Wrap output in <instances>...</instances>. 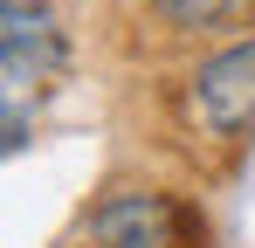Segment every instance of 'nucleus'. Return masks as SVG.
I'll return each instance as SVG.
<instances>
[{"label":"nucleus","mask_w":255,"mask_h":248,"mask_svg":"<svg viewBox=\"0 0 255 248\" xmlns=\"http://www.w3.org/2000/svg\"><path fill=\"white\" fill-rule=\"evenodd\" d=\"M90 242L97 248H207V228L179 193H111L90 207Z\"/></svg>","instance_id":"obj_1"},{"label":"nucleus","mask_w":255,"mask_h":248,"mask_svg":"<svg viewBox=\"0 0 255 248\" xmlns=\"http://www.w3.org/2000/svg\"><path fill=\"white\" fill-rule=\"evenodd\" d=\"M193 118L207 124L214 138H242L255 131V35L214 48L193 69Z\"/></svg>","instance_id":"obj_2"},{"label":"nucleus","mask_w":255,"mask_h":248,"mask_svg":"<svg viewBox=\"0 0 255 248\" xmlns=\"http://www.w3.org/2000/svg\"><path fill=\"white\" fill-rule=\"evenodd\" d=\"M69 69V35L42 0H0V76L42 90Z\"/></svg>","instance_id":"obj_3"},{"label":"nucleus","mask_w":255,"mask_h":248,"mask_svg":"<svg viewBox=\"0 0 255 248\" xmlns=\"http://www.w3.org/2000/svg\"><path fill=\"white\" fill-rule=\"evenodd\" d=\"M145 7L179 35H214V28H235L255 14V0H145Z\"/></svg>","instance_id":"obj_4"},{"label":"nucleus","mask_w":255,"mask_h":248,"mask_svg":"<svg viewBox=\"0 0 255 248\" xmlns=\"http://www.w3.org/2000/svg\"><path fill=\"white\" fill-rule=\"evenodd\" d=\"M28 83H14V76H0V159H14L28 138H35V111H28Z\"/></svg>","instance_id":"obj_5"}]
</instances>
